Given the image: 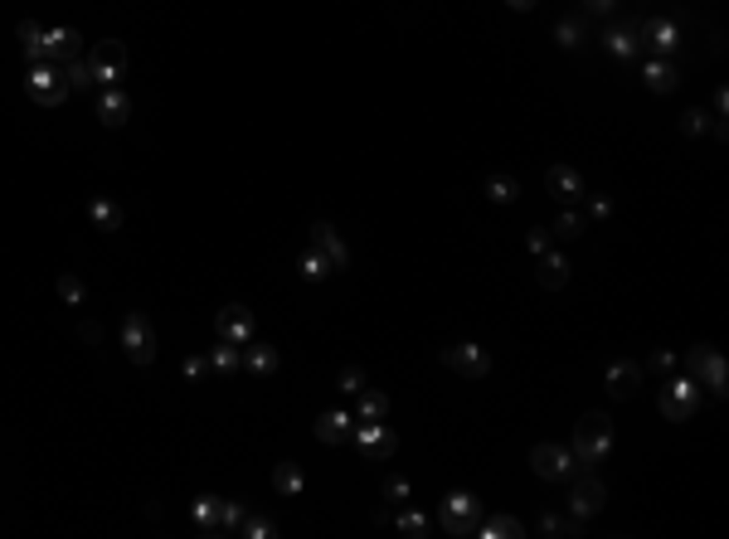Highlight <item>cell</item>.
<instances>
[{
  "label": "cell",
  "instance_id": "37",
  "mask_svg": "<svg viewBox=\"0 0 729 539\" xmlns=\"http://www.w3.org/2000/svg\"><path fill=\"white\" fill-rule=\"evenodd\" d=\"M59 296H64L68 306H83V296H88V292H83V282H78V277H68V273H64V277H59Z\"/></svg>",
  "mask_w": 729,
  "mask_h": 539
},
{
  "label": "cell",
  "instance_id": "8",
  "mask_svg": "<svg viewBox=\"0 0 729 539\" xmlns=\"http://www.w3.org/2000/svg\"><path fill=\"white\" fill-rule=\"evenodd\" d=\"M603 501H608V491H603V481L598 476H579L574 472L569 476V510H574V520H588V515H598Z\"/></svg>",
  "mask_w": 729,
  "mask_h": 539
},
{
  "label": "cell",
  "instance_id": "4",
  "mask_svg": "<svg viewBox=\"0 0 729 539\" xmlns=\"http://www.w3.org/2000/svg\"><path fill=\"white\" fill-rule=\"evenodd\" d=\"M476 520H482V501H476L472 491H453L443 501V530L447 534H476Z\"/></svg>",
  "mask_w": 729,
  "mask_h": 539
},
{
  "label": "cell",
  "instance_id": "6",
  "mask_svg": "<svg viewBox=\"0 0 729 539\" xmlns=\"http://www.w3.org/2000/svg\"><path fill=\"white\" fill-rule=\"evenodd\" d=\"M355 447H360V457L364 462H384V457H394V447H399V437L384 428V418H374V423H355Z\"/></svg>",
  "mask_w": 729,
  "mask_h": 539
},
{
  "label": "cell",
  "instance_id": "47",
  "mask_svg": "<svg viewBox=\"0 0 729 539\" xmlns=\"http://www.w3.org/2000/svg\"><path fill=\"white\" fill-rule=\"evenodd\" d=\"M530 253H550V234H544V229L530 234Z\"/></svg>",
  "mask_w": 729,
  "mask_h": 539
},
{
  "label": "cell",
  "instance_id": "30",
  "mask_svg": "<svg viewBox=\"0 0 729 539\" xmlns=\"http://www.w3.org/2000/svg\"><path fill=\"white\" fill-rule=\"evenodd\" d=\"M209 370L234 374V370H238V345H229V340H219V345H215V354H209Z\"/></svg>",
  "mask_w": 729,
  "mask_h": 539
},
{
  "label": "cell",
  "instance_id": "25",
  "mask_svg": "<svg viewBox=\"0 0 729 539\" xmlns=\"http://www.w3.org/2000/svg\"><path fill=\"white\" fill-rule=\"evenodd\" d=\"M273 486L283 491V495H302V486H306L302 466H297V462H277V466H273Z\"/></svg>",
  "mask_w": 729,
  "mask_h": 539
},
{
  "label": "cell",
  "instance_id": "9",
  "mask_svg": "<svg viewBox=\"0 0 729 539\" xmlns=\"http://www.w3.org/2000/svg\"><path fill=\"white\" fill-rule=\"evenodd\" d=\"M695 408H700V384H695L691 374H681V379H671V384H662V414H666V418L681 423V418H691Z\"/></svg>",
  "mask_w": 729,
  "mask_h": 539
},
{
  "label": "cell",
  "instance_id": "42",
  "mask_svg": "<svg viewBox=\"0 0 729 539\" xmlns=\"http://www.w3.org/2000/svg\"><path fill=\"white\" fill-rule=\"evenodd\" d=\"M238 520H244V505H238V501H224V530H238Z\"/></svg>",
  "mask_w": 729,
  "mask_h": 539
},
{
  "label": "cell",
  "instance_id": "32",
  "mask_svg": "<svg viewBox=\"0 0 729 539\" xmlns=\"http://www.w3.org/2000/svg\"><path fill=\"white\" fill-rule=\"evenodd\" d=\"M389 414V399L384 394H364L360 389V423H374V418H384Z\"/></svg>",
  "mask_w": 729,
  "mask_h": 539
},
{
  "label": "cell",
  "instance_id": "39",
  "mask_svg": "<svg viewBox=\"0 0 729 539\" xmlns=\"http://www.w3.org/2000/svg\"><path fill=\"white\" fill-rule=\"evenodd\" d=\"M554 234H559V238H579V234H584V219H579V215H559Z\"/></svg>",
  "mask_w": 729,
  "mask_h": 539
},
{
  "label": "cell",
  "instance_id": "36",
  "mask_svg": "<svg viewBox=\"0 0 729 539\" xmlns=\"http://www.w3.org/2000/svg\"><path fill=\"white\" fill-rule=\"evenodd\" d=\"M399 534H409V539H418V534H428V520L418 515V510H404V515H399Z\"/></svg>",
  "mask_w": 729,
  "mask_h": 539
},
{
  "label": "cell",
  "instance_id": "20",
  "mask_svg": "<svg viewBox=\"0 0 729 539\" xmlns=\"http://www.w3.org/2000/svg\"><path fill=\"white\" fill-rule=\"evenodd\" d=\"M97 117H103V126H122L132 117V103L122 88H103V103H97Z\"/></svg>",
  "mask_w": 729,
  "mask_h": 539
},
{
  "label": "cell",
  "instance_id": "13",
  "mask_svg": "<svg viewBox=\"0 0 729 539\" xmlns=\"http://www.w3.org/2000/svg\"><path fill=\"white\" fill-rule=\"evenodd\" d=\"M637 35L647 39V45L662 54V59H671V54H676V45H681V25H676V20H647Z\"/></svg>",
  "mask_w": 729,
  "mask_h": 539
},
{
  "label": "cell",
  "instance_id": "18",
  "mask_svg": "<svg viewBox=\"0 0 729 539\" xmlns=\"http://www.w3.org/2000/svg\"><path fill=\"white\" fill-rule=\"evenodd\" d=\"M190 515H195V524H200L205 534H219V530H224V501H219V495H195Z\"/></svg>",
  "mask_w": 729,
  "mask_h": 539
},
{
  "label": "cell",
  "instance_id": "40",
  "mask_svg": "<svg viewBox=\"0 0 729 539\" xmlns=\"http://www.w3.org/2000/svg\"><path fill=\"white\" fill-rule=\"evenodd\" d=\"M384 501H394V505H404V501H409V481L389 476V481H384Z\"/></svg>",
  "mask_w": 729,
  "mask_h": 539
},
{
  "label": "cell",
  "instance_id": "14",
  "mask_svg": "<svg viewBox=\"0 0 729 539\" xmlns=\"http://www.w3.org/2000/svg\"><path fill=\"white\" fill-rule=\"evenodd\" d=\"M550 195L554 200H564V205H574V200H584V175L574 165H550Z\"/></svg>",
  "mask_w": 729,
  "mask_h": 539
},
{
  "label": "cell",
  "instance_id": "27",
  "mask_svg": "<svg viewBox=\"0 0 729 539\" xmlns=\"http://www.w3.org/2000/svg\"><path fill=\"white\" fill-rule=\"evenodd\" d=\"M20 45H25V54H30V64H49V54H45V30H39L35 20H20Z\"/></svg>",
  "mask_w": 729,
  "mask_h": 539
},
{
  "label": "cell",
  "instance_id": "11",
  "mask_svg": "<svg viewBox=\"0 0 729 539\" xmlns=\"http://www.w3.org/2000/svg\"><path fill=\"white\" fill-rule=\"evenodd\" d=\"M215 331H219V340H229V345H248L254 340V311L248 306H224L219 316H215Z\"/></svg>",
  "mask_w": 729,
  "mask_h": 539
},
{
  "label": "cell",
  "instance_id": "16",
  "mask_svg": "<svg viewBox=\"0 0 729 539\" xmlns=\"http://www.w3.org/2000/svg\"><path fill=\"white\" fill-rule=\"evenodd\" d=\"M350 433H355V423H350V414L345 408H335V414H321V423H316V437L326 447H341V443H350Z\"/></svg>",
  "mask_w": 729,
  "mask_h": 539
},
{
  "label": "cell",
  "instance_id": "15",
  "mask_svg": "<svg viewBox=\"0 0 729 539\" xmlns=\"http://www.w3.org/2000/svg\"><path fill=\"white\" fill-rule=\"evenodd\" d=\"M312 248H316V253H321V258H326L331 267H345V258H350V253H345V244L335 238V229H331L326 219H316V224H312Z\"/></svg>",
  "mask_w": 729,
  "mask_h": 539
},
{
  "label": "cell",
  "instance_id": "43",
  "mask_svg": "<svg viewBox=\"0 0 729 539\" xmlns=\"http://www.w3.org/2000/svg\"><path fill=\"white\" fill-rule=\"evenodd\" d=\"M705 126H710V122H705V117H700V112H685V122H681V132H685V136H695V132H705Z\"/></svg>",
  "mask_w": 729,
  "mask_h": 539
},
{
  "label": "cell",
  "instance_id": "21",
  "mask_svg": "<svg viewBox=\"0 0 729 539\" xmlns=\"http://www.w3.org/2000/svg\"><path fill=\"white\" fill-rule=\"evenodd\" d=\"M642 78H647V88H652V93H671V88L681 83L676 64H671V59H662V54H656V59H652L647 68H642Z\"/></svg>",
  "mask_w": 729,
  "mask_h": 539
},
{
  "label": "cell",
  "instance_id": "38",
  "mask_svg": "<svg viewBox=\"0 0 729 539\" xmlns=\"http://www.w3.org/2000/svg\"><path fill=\"white\" fill-rule=\"evenodd\" d=\"M535 530H540V534H574L579 524H569V520H559V515H544V520L535 524Z\"/></svg>",
  "mask_w": 729,
  "mask_h": 539
},
{
  "label": "cell",
  "instance_id": "34",
  "mask_svg": "<svg viewBox=\"0 0 729 539\" xmlns=\"http://www.w3.org/2000/svg\"><path fill=\"white\" fill-rule=\"evenodd\" d=\"M554 39L564 49H579V39H584V20L579 15H569V20H559V30H554Z\"/></svg>",
  "mask_w": 729,
  "mask_h": 539
},
{
  "label": "cell",
  "instance_id": "23",
  "mask_svg": "<svg viewBox=\"0 0 729 539\" xmlns=\"http://www.w3.org/2000/svg\"><path fill=\"white\" fill-rule=\"evenodd\" d=\"M476 534L482 539H521L525 524L511 520V515H492V520H476Z\"/></svg>",
  "mask_w": 729,
  "mask_h": 539
},
{
  "label": "cell",
  "instance_id": "17",
  "mask_svg": "<svg viewBox=\"0 0 729 539\" xmlns=\"http://www.w3.org/2000/svg\"><path fill=\"white\" fill-rule=\"evenodd\" d=\"M49 64H74L78 59V30H45Z\"/></svg>",
  "mask_w": 729,
  "mask_h": 539
},
{
  "label": "cell",
  "instance_id": "29",
  "mask_svg": "<svg viewBox=\"0 0 729 539\" xmlns=\"http://www.w3.org/2000/svg\"><path fill=\"white\" fill-rule=\"evenodd\" d=\"M331 273H335V267H331L326 258H321L316 248H306V253H302V277H306V282H326Z\"/></svg>",
  "mask_w": 729,
  "mask_h": 539
},
{
  "label": "cell",
  "instance_id": "10",
  "mask_svg": "<svg viewBox=\"0 0 729 539\" xmlns=\"http://www.w3.org/2000/svg\"><path fill=\"white\" fill-rule=\"evenodd\" d=\"M127 74V49H122V39H103L93 54V78L103 83V88H117V78Z\"/></svg>",
  "mask_w": 729,
  "mask_h": 539
},
{
  "label": "cell",
  "instance_id": "44",
  "mask_svg": "<svg viewBox=\"0 0 729 539\" xmlns=\"http://www.w3.org/2000/svg\"><path fill=\"white\" fill-rule=\"evenodd\" d=\"M205 370H209V364L200 360V354H190V360H185V364H180V374H185V379H200Z\"/></svg>",
  "mask_w": 729,
  "mask_h": 539
},
{
  "label": "cell",
  "instance_id": "26",
  "mask_svg": "<svg viewBox=\"0 0 729 539\" xmlns=\"http://www.w3.org/2000/svg\"><path fill=\"white\" fill-rule=\"evenodd\" d=\"M238 350H244V345H238ZM238 360H244L254 374H273V370H277V350H273V345H248Z\"/></svg>",
  "mask_w": 729,
  "mask_h": 539
},
{
  "label": "cell",
  "instance_id": "33",
  "mask_svg": "<svg viewBox=\"0 0 729 539\" xmlns=\"http://www.w3.org/2000/svg\"><path fill=\"white\" fill-rule=\"evenodd\" d=\"M486 195H492L496 205H511L515 195H521V185H515L511 175H492V180H486Z\"/></svg>",
  "mask_w": 729,
  "mask_h": 539
},
{
  "label": "cell",
  "instance_id": "45",
  "mask_svg": "<svg viewBox=\"0 0 729 539\" xmlns=\"http://www.w3.org/2000/svg\"><path fill=\"white\" fill-rule=\"evenodd\" d=\"M652 370H656V374H666V370H676V360H671L666 350H656V354H652Z\"/></svg>",
  "mask_w": 729,
  "mask_h": 539
},
{
  "label": "cell",
  "instance_id": "19",
  "mask_svg": "<svg viewBox=\"0 0 729 539\" xmlns=\"http://www.w3.org/2000/svg\"><path fill=\"white\" fill-rule=\"evenodd\" d=\"M637 389H642V370H637V364H627V360L608 364V394H613V399H627V394H637Z\"/></svg>",
  "mask_w": 729,
  "mask_h": 539
},
{
  "label": "cell",
  "instance_id": "24",
  "mask_svg": "<svg viewBox=\"0 0 729 539\" xmlns=\"http://www.w3.org/2000/svg\"><path fill=\"white\" fill-rule=\"evenodd\" d=\"M564 282H569V263L559 258V253H540V287L559 292Z\"/></svg>",
  "mask_w": 729,
  "mask_h": 539
},
{
  "label": "cell",
  "instance_id": "2",
  "mask_svg": "<svg viewBox=\"0 0 729 539\" xmlns=\"http://www.w3.org/2000/svg\"><path fill=\"white\" fill-rule=\"evenodd\" d=\"M685 370H691V379H695L700 389H710L714 399H724L729 370H724V354L714 350V345H695L691 354H685Z\"/></svg>",
  "mask_w": 729,
  "mask_h": 539
},
{
  "label": "cell",
  "instance_id": "5",
  "mask_svg": "<svg viewBox=\"0 0 729 539\" xmlns=\"http://www.w3.org/2000/svg\"><path fill=\"white\" fill-rule=\"evenodd\" d=\"M122 350H127L132 364H151L156 360V331H151V321L142 311H132L127 321H122Z\"/></svg>",
  "mask_w": 729,
  "mask_h": 539
},
{
  "label": "cell",
  "instance_id": "48",
  "mask_svg": "<svg viewBox=\"0 0 729 539\" xmlns=\"http://www.w3.org/2000/svg\"><path fill=\"white\" fill-rule=\"evenodd\" d=\"M511 10H535V0H506Z\"/></svg>",
  "mask_w": 729,
  "mask_h": 539
},
{
  "label": "cell",
  "instance_id": "12",
  "mask_svg": "<svg viewBox=\"0 0 729 539\" xmlns=\"http://www.w3.org/2000/svg\"><path fill=\"white\" fill-rule=\"evenodd\" d=\"M443 360H447V370H457L467 379L492 374V354H486L482 345H453V350H443Z\"/></svg>",
  "mask_w": 729,
  "mask_h": 539
},
{
  "label": "cell",
  "instance_id": "35",
  "mask_svg": "<svg viewBox=\"0 0 729 539\" xmlns=\"http://www.w3.org/2000/svg\"><path fill=\"white\" fill-rule=\"evenodd\" d=\"M238 530H244L248 539H273V520H268V515H248V510H244Z\"/></svg>",
  "mask_w": 729,
  "mask_h": 539
},
{
  "label": "cell",
  "instance_id": "41",
  "mask_svg": "<svg viewBox=\"0 0 729 539\" xmlns=\"http://www.w3.org/2000/svg\"><path fill=\"white\" fill-rule=\"evenodd\" d=\"M364 389V370H341V394H360Z\"/></svg>",
  "mask_w": 729,
  "mask_h": 539
},
{
  "label": "cell",
  "instance_id": "31",
  "mask_svg": "<svg viewBox=\"0 0 729 539\" xmlns=\"http://www.w3.org/2000/svg\"><path fill=\"white\" fill-rule=\"evenodd\" d=\"M64 78H68V88H93V59H74V64H64Z\"/></svg>",
  "mask_w": 729,
  "mask_h": 539
},
{
  "label": "cell",
  "instance_id": "46",
  "mask_svg": "<svg viewBox=\"0 0 729 539\" xmlns=\"http://www.w3.org/2000/svg\"><path fill=\"white\" fill-rule=\"evenodd\" d=\"M613 5H618V0H584V10H588V15H608Z\"/></svg>",
  "mask_w": 729,
  "mask_h": 539
},
{
  "label": "cell",
  "instance_id": "1",
  "mask_svg": "<svg viewBox=\"0 0 729 539\" xmlns=\"http://www.w3.org/2000/svg\"><path fill=\"white\" fill-rule=\"evenodd\" d=\"M613 452V418L608 414H584L574 428V462L579 466H598Z\"/></svg>",
  "mask_w": 729,
  "mask_h": 539
},
{
  "label": "cell",
  "instance_id": "7",
  "mask_svg": "<svg viewBox=\"0 0 729 539\" xmlns=\"http://www.w3.org/2000/svg\"><path fill=\"white\" fill-rule=\"evenodd\" d=\"M530 466H535V476H544V481H569L574 472H579L574 452H569V447H554V443L530 447Z\"/></svg>",
  "mask_w": 729,
  "mask_h": 539
},
{
  "label": "cell",
  "instance_id": "3",
  "mask_svg": "<svg viewBox=\"0 0 729 539\" xmlns=\"http://www.w3.org/2000/svg\"><path fill=\"white\" fill-rule=\"evenodd\" d=\"M25 93H30L39 107H59L74 88H68V78H64V64H35L30 78H25Z\"/></svg>",
  "mask_w": 729,
  "mask_h": 539
},
{
  "label": "cell",
  "instance_id": "28",
  "mask_svg": "<svg viewBox=\"0 0 729 539\" xmlns=\"http://www.w3.org/2000/svg\"><path fill=\"white\" fill-rule=\"evenodd\" d=\"M637 45H642V39L633 35V30H608V54H613V59H633V54H637Z\"/></svg>",
  "mask_w": 729,
  "mask_h": 539
},
{
  "label": "cell",
  "instance_id": "22",
  "mask_svg": "<svg viewBox=\"0 0 729 539\" xmlns=\"http://www.w3.org/2000/svg\"><path fill=\"white\" fill-rule=\"evenodd\" d=\"M88 219H93L103 234H117V229H122V205H117V200H103V195H97V200L88 205Z\"/></svg>",
  "mask_w": 729,
  "mask_h": 539
}]
</instances>
